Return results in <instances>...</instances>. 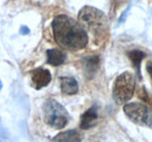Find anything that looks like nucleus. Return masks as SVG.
<instances>
[{"label":"nucleus","mask_w":152,"mask_h":142,"mask_svg":"<svg viewBox=\"0 0 152 142\" xmlns=\"http://www.w3.org/2000/svg\"><path fill=\"white\" fill-rule=\"evenodd\" d=\"M136 79L131 72H123L115 80L113 88V97L116 104L122 105L128 103L133 96Z\"/></svg>","instance_id":"nucleus-3"},{"label":"nucleus","mask_w":152,"mask_h":142,"mask_svg":"<svg viewBox=\"0 0 152 142\" xmlns=\"http://www.w3.org/2000/svg\"><path fill=\"white\" fill-rule=\"evenodd\" d=\"M57 44L68 50H80L88 44V34L83 26L67 15H57L52 23Z\"/></svg>","instance_id":"nucleus-1"},{"label":"nucleus","mask_w":152,"mask_h":142,"mask_svg":"<svg viewBox=\"0 0 152 142\" xmlns=\"http://www.w3.org/2000/svg\"><path fill=\"white\" fill-rule=\"evenodd\" d=\"M61 90L64 94H75L78 91V84L73 77H62L61 79Z\"/></svg>","instance_id":"nucleus-9"},{"label":"nucleus","mask_w":152,"mask_h":142,"mask_svg":"<svg viewBox=\"0 0 152 142\" xmlns=\"http://www.w3.org/2000/svg\"><path fill=\"white\" fill-rule=\"evenodd\" d=\"M78 22L94 36H103L108 32V20L105 14L95 7H83L78 13Z\"/></svg>","instance_id":"nucleus-2"},{"label":"nucleus","mask_w":152,"mask_h":142,"mask_svg":"<svg viewBox=\"0 0 152 142\" xmlns=\"http://www.w3.org/2000/svg\"><path fill=\"white\" fill-rule=\"evenodd\" d=\"M146 70H148V72L150 73V76H151V78H152V62H149V63H148V65H146Z\"/></svg>","instance_id":"nucleus-13"},{"label":"nucleus","mask_w":152,"mask_h":142,"mask_svg":"<svg viewBox=\"0 0 152 142\" xmlns=\"http://www.w3.org/2000/svg\"><path fill=\"white\" fill-rule=\"evenodd\" d=\"M125 115L134 124L146 126L152 129V112L142 103H129L124 106Z\"/></svg>","instance_id":"nucleus-5"},{"label":"nucleus","mask_w":152,"mask_h":142,"mask_svg":"<svg viewBox=\"0 0 152 142\" xmlns=\"http://www.w3.org/2000/svg\"><path fill=\"white\" fill-rule=\"evenodd\" d=\"M1 86H2V84H1V82H0V89H1Z\"/></svg>","instance_id":"nucleus-14"},{"label":"nucleus","mask_w":152,"mask_h":142,"mask_svg":"<svg viewBox=\"0 0 152 142\" xmlns=\"http://www.w3.org/2000/svg\"><path fill=\"white\" fill-rule=\"evenodd\" d=\"M64 61H66V54L62 53L61 50L50 49V50L47 51V62H48V64L57 67V65L63 64Z\"/></svg>","instance_id":"nucleus-10"},{"label":"nucleus","mask_w":152,"mask_h":142,"mask_svg":"<svg viewBox=\"0 0 152 142\" xmlns=\"http://www.w3.org/2000/svg\"><path fill=\"white\" fill-rule=\"evenodd\" d=\"M128 56H129L130 59L132 61L133 67L137 69V73L139 75V72H140V62H142V59L145 57V54L143 53V51L133 50V51H130V53L128 54Z\"/></svg>","instance_id":"nucleus-12"},{"label":"nucleus","mask_w":152,"mask_h":142,"mask_svg":"<svg viewBox=\"0 0 152 142\" xmlns=\"http://www.w3.org/2000/svg\"><path fill=\"white\" fill-rule=\"evenodd\" d=\"M99 59L97 56H89L83 59V69L87 78H93L98 70Z\"/></svg>","instance_id":"nucleus-8"},{"label":"nucleus","mask_w":152,"mask_h":142,"mask_svg":"<svg viewBox=\"0 0 152 142\" xmlns=\"http://www.w3.org/2000/svg\"><path fill=\"white\" fill-rule=\"evenodd\" d=\"M31 76H32V85L37 90H40L45 88V86H47L52 80L50 72L46 70V69H42V68L33 70Z\"/></svg>","instance_id":"nucleus-6"},{"label":"nucleus","mask_w":152,"mask_h":142,"mask_svg":"<svg viewBox=\"0 0 152 142\" xmlns=\"http://www.w3.org/2000/svg\"><path fill=\"white\" fill-rule=\"evenodd\" d=\"M53 141H81V135L77 130H67L56 135L53 139Z\"/></svg>","instance_id":"nucleus-11"},{"label":"nucleus","mask_w":152,"mask_h":142,"mask_svg":"<svg viewBox=\"0 0 152 142\" xmlns=\"http://www.w3.org/2000/svg\"><path fill=\"white\" fill-rule=\"evenodd\" d=\"M97 119H98L97 107L93 106L87 112H84L83 115L81 117V128L82 129H89V128L94 127L97 122Z\"/></svg>","instance_id":"nucleus-7"},{"label":"nucleus","mask_w":152,"mask_h":142,"mask_svg":"<svg viewBox=\"0 0 152 142\" xmlns=\"http://www.w3.org/2000/svg\"><path fill=\"white\" fill-rule=\"evenodd\" d=\"M43 118L47 125L53 128H63L69 121L67 109L54 99H48L43 105Z\"/></svg>","instance_id":"nucleus-4"}]
</instances>
